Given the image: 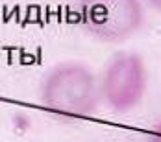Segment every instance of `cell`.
<instances>
[{"mask_svg": "<svg viewBox=\"0 0 161 142\" xmlns=\"http://www.w3.org/2000/svg\"><path fill=\"white\" fill-rule=\"evenodd\" d=\"M39 102L56 116L87 118L102 103L98 76L78 61L54 65L41 79Z\"/></svg>", "mask_w": 161, "mask_h": 142, "instance_id": "cell-1", "label": "cell"}, {"mask_svg": "<svg viewBox=\"0 0 161 142\" xmlns=\"http://www.w3.org/2000/svg\"><path fill=\"white\" fill-rule=\"evenodd\" d=\"M74 13L83 32L100 43L128 41L145 22L143 0H74Z\"/></svg>", "mask_w": 161, "mask_h": 142, "instance_id": "cell-2", "label": "cell"}, {"mask_svg": "<svg viewBox=\"0 0 161 142\" xmlns=\"http://www.w3.org/2000/svg\"><path fill=\"white\" fill-rule=\"evenodd\" d=\"M100 100L113 113L133 111L146 94L148 68L135 52H119L106 63L98 76Z\"/></svg>", "mask_w": 161, "mask_h": 142, "instance_id": "cell-3", "label": "cell"}, {"mask_svg": "<svg viewBox=\"0 0 161 142\" xmlns=\"http://www.w3.org/2000/svg\"><path fill=\"white\" fill-rule=\"evenodd\" d=\"M148 142H161V120L148 133Z\"/></svg>", "mask_w": 161, "mask_h": 142, "instance_id": "cell-4", "label": "cell"}, {"mask_svg": "<svg viewBox=\"0 0 161 142\" xmlns=\"http://www.w3.org/2000/svg\"><path fill=\"white\" fill-rule=\"evenodd\" d=\"M146 6H150L154 11H158V13H161V0H143Z\"/></svg>", "mask_w": 161, "mask_h": 142, "instance_id": "cell-5", "label": "cell"}]
</instances>
